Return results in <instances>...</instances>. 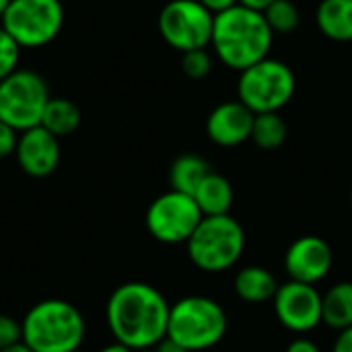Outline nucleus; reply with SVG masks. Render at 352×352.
<instances>
[{"label": "nucleus", "mask_w": 352, "mask_h": 352, "mask_svg": "<svg viewBox=\"0 0 352 352\" xmlns=\"http://www.w3.org/2000/svg\"><path fill=\"white\" fill-rule=\"evenodd\" d=\"M171 305L146 283L120 285L107 299L105 320L116 342L134 352L155 349L167 336Z\"/></svg>", "instance_id": "obj_1"}, {"label": "nucleus", "mask_w": 352, "mask_h": 352, "mask_svg": "<svg viewBox=\"0 0 352 352\" xmlns=\"http://www.w3.org/2000/svg\"><path fill=\"white\" fill-rule=\"evenodd\" d=\"M272 41L274 33L262 10L235 4L214 14L210 43L221 62L231 70L243 72L268 58Z\"/></svg>", "instance_id": "obj_2"}, {"label": "nucleus", "mask_w": 352, "mask_h": 352, "mask_svg": "<svg viewBox=\"0 0 352 352\" xmlns=\"http://www.w3.org/2000/svg\"><path fill=\"white\" fill-rule=\"evenodd\" d=\"M23 344L31 352H74L85 340V318L76 305L62 299L35 303L21 322Z\"/></svg>", "instance_id": "obj_3"}, {"label": "nucleus", "mask_w": 352, "mask_h": 352, "mask_svg": "<svg viewBox=\"0 0 352 352\" xmlns=\"http://www.w3.org/2000/svg\"><path fill=\"white\" fill-rule=\"evenodd\" d=\"M227 334L225 309L208 297L192 295L171 305L167 336L190 352L217 346Z\"/></svg>", "instance_id": "obj_4"}, {"label": "nucleus", "mask_w": 352, "mask_h": 352, "mask_svg": "<svg viewBox=\"0 0 352 352\" xmlns=\"http://www.w3.org/2000/svg\"><path fill=\"white\" fill-rule=\"evenodd\" d=\"M186 245L196 268L204 272H223L239 262L245 250V233L231 214L204 217Z\"/></svg>", "instance_id": "obj_5"}, {"label": "nucleus", "mask_w": 352, "mask_h": 352, "mask_svg": "<svg viewBox=\"0 0 352 352\" xmlns=\"http://www.w3.org/2000/svg\"><path fill=\"white\" fill-rule=\"evenodd\" d=\"M237 95L254 113L280 111L295 95V74L287 62L268 56L239 74Z\"/></svg>", "instance_id": "obj_6"}, {"label": "nucleus", "mask_w": 352, "mask_h": 352, "mask_svg": "<svg viewBox=\"0 0 352 352\" xmlns=\"http://www.w3.org/2000/svg\"><path fill=\"white\" fill-rule=\"evenodd\" d=\"M50 101V89L35 70H14L0 80V120L19 134L41 124L43 109Z\"/></svg>", "instance_id": "obj_7"}, {"label": "nucleus", "mask_w": 352, "mask_h": 352, "mask_svg": "<svg viewBox=\"0 0 352 352\" xmlns=\"http://www.w3.org/2000/svg\"><path fill=\"white\" fill-rule=\"evenodd\" d=\"M64 25L60 0H12L0 19V27L21 47H41L56 39Z\"/></svg>", "instance_id": "obj_8"}, {"label": "nucleus", "mask_w": 352, "mask_h": 352, "mask_svg": "<svg viewBox=\"0 0 352 352\" xmlns=\"http://www.w3.org/2000/svg\"><path fill=\"white\" fill-rule=\"evenodd\" d=\"M212 27L214 14L198 0H171L159 14L161 37L182 54L210 45Z\"/></svg>", "instance_id": "obj_9"}, {"label": "nucleus", "mask_w": 352, "mask_h": 352, "mask_svg": "<svg viewBox=\"0 0 352 352\" xmlns=\"http://www.w3.org/2000/svg\"><path fill=\"white\" fill-rule=\"evenodd\" d=\"M202 219L204 214L198 208L194 196L169 190L151 202L144 223L157 241L177 245L188 243Z\"/></svg>", "instance_id": "obj_10"}, {"label": "nucleus", "mask_w": 352, "mask_h": 352, "mask_svg": "<svg viewBox=\"0 0 352 352\" xmlns=\"http://www.w3.org/2000/svg\"><path fill=\"white\" fill-rule=\"evenodd\" d=\"M272 301L278 322L291 332L305 334L316 330L324 322L322 293L316 285L289 280L285 285H278V291Z\"/></svg>", "instance_id": "obj_11"}, {"label": "nucleus", "mask_w": 352, "mask_h": 352, "mask_svg": "<svg viewBox=\"0 0 352 352\" xmlns=\"http://www.w3.org/2000/svg\"><path fill=\"white\" fill-rule=\"evenodd\" d=\"M334 264L332 248L318 235H305L295 239L285 254V268L291 280L318 285L324 280Z\"/></svg>", "instance_id": "obj_12"}, {"label": "nucleus", "mask_w": 352, "mask_h": 352, "mask_svg": "<svg viewBox=\"0 0 352 352\" xmlns=\"http://www.w3.org/2000/svg\"><path fill=\"white\" fill-rule=\"evenodd\" d=\"M14 157L29 177H47L60 163V138L43 126L29 128L19 134Z\"/></svg>", "instance_id": "obj_13"}, {"label": "nucleus", "mask_w": 352, "mask_h": 352, "mask_svg": "<svg viewBox=\"0 0 352 352\" xmlns=\"http://www.w3.org/2000/svg\"><path fill=\"white\" fill-rule=\"evenodd\" d=\"M256 113L241 101L217 105L206 120V134L219 146H239L252 138Z\"/></svg>", "instance_id": "obj_14"}, {"label": "nucleus", "mask_w": 352, "mask_h": 352, "mask_svg": "<svg viewBox=\"0 0 352 352\" xmlns=\"http://www.w3.org/2000/svg\"><path fill=\"white\" fill-rule=\"evenodd\" d=\"M233 186L231 182L221 175L210 171L202 184L198 186V190L194 192V200L198 204V208L202 210L204 217H221V214H229L231 204H233Z\"/></svg>", "instance_id": "obj_15"}, {"label": "nucleus", "mask_w": 352, "mask_h": 352, "mask_svg": "<svg viewBox=\"0 0 352 352\" xmlns=\"http://www.w3.org/2000/svg\"><path fill=\"white\" fill-rule=\"evenodd\" d=\"M316 21L328 39L340 43L352 41V0H322Z\"/></svg>", "instance_id": "obj_16"}, {"label": "nucleus", "mask_w": 352, "mask_h": 352, "mask_svg": "<svg viewBox=\"0 0 352 352\" xmlns=\"http://www.w3.org/2000/svg\"><path fill=\"white\" fill-rule=\"evenodd\" d=\"M233 287H235L237 297L248 303L270 301V299H274V295L278 291L276 278L270 274V270H266L262 266H248V268L239 270Z\"/></svg>", "instance_id": "obj_17"}, {"label": "nucleus", "mask_w": 352, "mask_h": 352, "mask_svg": "<svg viewBox=\"0 0 352 352\" xmlns=\"http://www.w3.org/2000/svg\"><path fill=\"white\" fill-rule=\"evenodd\" d=\"M210 165L206 159H202L200 155L194 153H186L179 155L169 169V184L171 190L182 192V194H190L194 196V192L198 190V186L202 184V179L210 173Z\"/></svg>", "instance_id": "obj_18"}, {"label": "nucleus", "mask_w": 352, "mask_h": 352, "mask_svg": "<svg viewBox=\"0 0 352 352\" xmlns=\"http://www.w3.org/2000/svg\"><path fill=\"white\" fill-rule=\"evenodd\" d=\"M80 120H82V113L74 101L66 97H50L39 126H43L56 138H62V136L72 134L80 126Z\"/></svg>", "instance_id": "obj_19"}, {"label": "nucleus", "mask_w": 352, "mask_h": 352, "mask_svg": "<svg viewBox=\"0 0 352 352\" xmlns=\"http://www.w3.org/2000/svg\"><path fill=\"white\" fill-rule=\"evenodd\" d=\"M322 320L334 330L352 326V283H338L322 295Z\"/></svg>", "instance_id": "obj_20"}, {"label": "nucleus", "mask_w": 352, "mask_h": 352, "mask_svg": "<svg viewBox=\"0 0 352 352\" xmlns=\"http://www.w3.org/2000/svg\"><path fill=\"white\" fill-rule=\"evenodd\" d=\"M287 122L278 111H270V113H256L254 120V130H252V140L264 148V151H274L278 146H283V142L287 140Z\"/></svg>", "instance_id": "obj_21"}, {"label": "nucleus", "mask_w": 352, "mask_h": 352, "mask_svg": "<svg viewBox=\"0 0 352 352\" xmlns=\"http://www.w3.org/2000/svg\"><path fill=\"white\" fill-rule=\"evenodd\" d=\"M264 16H266L274 35L276 33H280V35L293 33L301 23V12L293 0H274L264 10Z\"/></svg>", "instance_id": "obj_22"}, {"label": "nucleus", "mask_w": 352, "mask_h": 352, "mask_svg": "<svg viewBox=\"0 0 352 352\" xmlns=\"http://www.w3.org/2000/svg\"><path fill=\"white\" fill-rule=\"evenodd\" d=\"M182 70L188 78L192 80H202L210 74L212 70V58L206 52V47L202 50H192L182 54Z\"/></svg>", "instance_id": "obj_23"}, {"label": "nucleus", "mask_w": 352, "mask_h": 352, "mask_svg": "<svg viewBox=\"0 0 352 352\" xmlns=\"http://www.w3.org/2000/svg\"><path fill=\"white\" fill-rule=\"evenodd\" d=\"M19 58H21V45L0 27V80L10 76L14 70H19Z\"/></svg>", "instance_id": "obj_24"}, {"label": "nucleus", "mask_w": 352, "mask_h": 352, "mask_svg": "<svg viewBox=\"0 0 352 352\" xmlns=\"http://www.w3.org/2000/svg\"><path fill=\"white\" fill-rule=\"evenodd\" d=\"M23 342V330H21V322H16L14 318L0 314V351Z\"/></svg>", "instance_id": "obj_25"}, {"label": "nucleus", "mask_w": 352, "mask_h": 352, "mask_svg": "<svg viewBox=\"0 0 352 352\" xmlns=\"http://www.w3.org/2000/svg\"><path fill=\"white\" fill-rule=\"evenodd\" d=\"M16 142H19V132L12 126H8L6 122L0 120V159H6V157L14 155Z\"/></svg>", "instance_id": "obj_26"}, {"label": "nucleus", "mask_w": 352, "mask_h": 352, "mask_svg": "<svg viewBox=\"0 0 352 352\" xmlns=\"http://www.w3.org/2000/svg\"><path fill=\"white\" fill-rule=\"evenodd\" d=\"M332 352H352V326L346 328V330H340V334L336 336Z\"/></svg>", "instance_id": "obj_27"}, {"label": "nucleus", "mask_w": 352, "mask_h": 352, "mask_svg": "<svg viewBox=\"0 0 352 352\" xmlns=\"http://www.w3.org/2000/svg\"><path fill=\"white\" fill-rule=\"evenodd\" d=\"M287 352H322L318 349L316 342L307 340V338H295L289 346H287Z\"/></svg>", "instance_id": "obj_28"}, {"label": "nucleus", "mask_w": 352, "mask_h": 352, "mask_svg": "<svg viewBox=\"0 0 352 352\" xmlns=\"http://www.w3.org/2000/svg\"><path fill=\"white\" fill-rule=\"evenodd\" d=\"M198 2L204 4L212 14H219V12H223V10H227V8L239 4L237 0H198Z\"/></svg>", "instance_id": "obj_29"}, {"label": "nucleus", "mask_w": 352, "mask_h": 352, "mask_svg": "<svg viewBox=\"0 0 352 352\" xmlns=\"http://www.w3.org/2000/svg\"><path fill=\"white\" fill-rule=\"evenodd\" d=\"M155 349H157V352H190L188 349H184L179 342H175L173 338H169V336H165Z\"/></svg>", "instance_id": "obj_30"}, {"label": "nucleus", "mask_w": 352, "mask_h": 352, "mask_svg": "<svg viewBox=\"0 0 352 352\" xmlns=\"http://www.w3.org/2000/svg\"><path fill=\"white\" fill-rule=\"evenodd\" d=\"M239 4H243V6H250V8H254V10H266L274 0H237Z\"/></svg>", "instance_id": "obj_31"}, {"label": "nucleus", "mask_w": 352, "mask_h": 352, "mask_svg": "<svg viewBox=\"0 0 352 352\" xmlns=\"http://www.w3.org/2000/svg\"><path fill=\"white\" fill-rule=\"evenodd\" d=\"M99 352H134V351H132V349H128V346H124V344H120V342H111V344L103 346Z\"/></svg>", "instance_id": "obj_32"}, {"label": "nucleus", "mask_w": 352, "mask_h": 352, "mask_svg": "<svg viewBox=\"0 0 352 352\" xmlns=\"http://www.w3.org/2000/svg\"><path fill=\"white\" fill-rule=\"evenodd\" d=\"M0 352H31V349L25 346L23 342H19V344H12V346H8V349H4V351Z\"/></svg>", "instance_id": "obj_33"}, {"label": "nucleus", "mask_w": 352, "mask_h": 352, "mask_svg": "<svg viewBox=\"0 0 352 352\" xmlns=\"http://www.w3.org/2000/svg\"><path fill=\"white\" fill-rule=\"evenodd\" d=\"M10 2H12V0H0V19H2V14L6 12V8H8Z\"/></svg>", "instance_id": "obj_34"}, {"label": "nucleus", "mask_w": 352, "mask_h": 352, "mask_svg": "<svg viewBox=\"0 0 352 352\" xmlns=\"http://www.w3.org/2000/svg\"><path fill=\"white\" fill-rule=\"evenodd\" d=\"M140 352H157V349H148V351H140Z\"/></svg>", "instance_id": "obj_35"}, {"label": "nucleus", "mask_w": 352, "mask_h": 352, "mask_svg": "<svg viewBox=\"0 0 352 352\" xmlns=\"http://www.w3.org/2000/svg\"><path fill=\"white\" fill-rule=\"evenodd\" d=\"M74 352H85V351H80V349H78V351H74Z\"/></svg>", "instance_id": "obj_36"}, {"label": "nucleus", "mask_w": 352, "mask_h": 352, "mask_svg": "<svg viewBox=\"0 0 352 352\" xmlns=\"http://www.w3.org/2000/svg\"><path fill=\"white\" fill-rule=\"evenodd\" d=\"M351 202H352V194H351Z\"/></svg>", "instance_id": "obj_37"}]
</instances>
